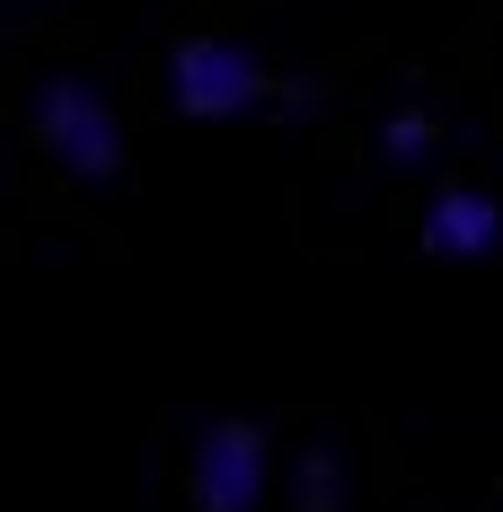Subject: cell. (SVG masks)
Returning a JSON list of instances; mask_svg holds the SVG:
<instances>
[{"mask_svg":"<svg viewBox=\"0 0 503 512\" xmlns=\"http://www.w3.org/2000/svg\"><path fill=\"white\" fill-rule=\"evenodd\" d=\"M27 133L71 186H115L124 177V106L89 71H45L27 89Z\"/></svg>","mask_w":503,"mask_h":512,"instance_id":"6da1fadb","label":"cell"},{"mask_svg":"<svg viewBox=\"0 0 503 512\" xmlns=\"http://www.w3.org/2000/svg\"><path fill=\"white\" fill-rule=\"evenodd\" d=\"M168 106L186 124H248L274 106V71L239 36H177L168 45Z\"/></svg>","mask_w":503,"mask_h":512,"instance_id":"7a4b0ae2","label":"cell"},{"mask_svg":"<svg viewBox=\"0 0 503 512\" xmlns=\"http://www.w3.org/2000/svg\"><path fill=\"white\" fill-rule=\"evenodd\" d=\"M274 495V433L256 415H203L186 442V504L195 512H265Z\"/></svg>","mask_w":503,"mask_h":512,"instance_id":"3957f363","label":"cell"},{"mask_svg":"<svg viewBox=\"0 0 503 512\" xmlns=\"http://www.w3.org/2000/svg\"><path fill=\"white\" fill-rule=\"evenodd\" d=\"M415 239H424L433 265H495V256H503V204L486 195V186L451 177V186H433V195H424Z\"/></svg>","mask_w":503,"mask_h":512,"instance_id":"277c9868","label":"cell"},{"mask_svg":"<svg viewBox=\"0 0 503 512\" xmlns=\"http://www.w3.org/2000/svg\"><path fill=\"white\" fill-rule=\"evenodd\" d=\"M353 504V460L336 442H301L292 451V512H345Z\"/></svg>","mask_w":503,"mask_h":512,"instance_id":"5b68a950","label":"cell"},{"mask_svg":"<svg viewBox=\"0 0 503 512\" xmlns=\"http://www.w3.org/2000/svg\"><path fill=\"white\" fill-rule=\"evenodd\" d=\"M433 151H442V124H433L424 106H389V115H380V159H389V168H424Z\"/></svg>","mask_w":503,"mask_h":512,"instance_id":"8992f818","label":"cell"},{"mask_svg":"<svg viewBox=\"0 0 503 512\" xmlns=\"http://www.w3.org/2000/svg\"><path fill=\"white\" fill-rule=\"evenodd\" d=\"M274 115L309 124V115H318V80H274Z\"/></svg>","mask_w":503,"mask_h":512,"instance_id":"52a82bcc","label":"cell"}]
</instances>
